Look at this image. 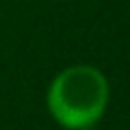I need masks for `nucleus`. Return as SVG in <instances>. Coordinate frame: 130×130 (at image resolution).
Segmentation results:
<instances>
[{
  "mask_svg": "<svg viewBox=\"0 0 130 130\" xmlns=\"http://www.w3.org/2000/svg\"><path fill=\"white\" fill-rule=\"evenodd\" d=\"M46 105L62 128L91 130L110 105V82L91 64L66 66L48 85Z\"/></svg>",
  "mask_w": 130,
  "mask_h": 130,
  "instance_id": "nucleus-1",
  "label": "nucleus"
}]
</instances>
